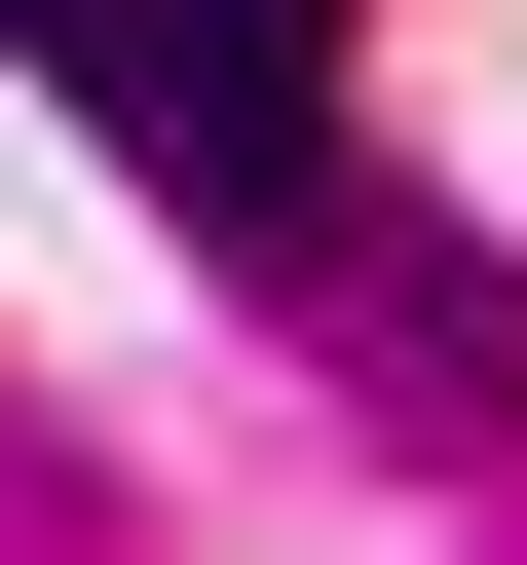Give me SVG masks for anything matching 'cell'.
<instances>
[{"label":"cell","instance_id":"6da1fadb","mask_svg":"<svg viewBox=\"0 0 527 565\" xmlns=\"http://www.w3.org/2000/svg\"><path fill=\"white\" fill-rule=\"evenodd\" d=\"M0 39H39L226 264H340V0H0Z\"/></svg>","mask_w":527,"mask_h":565}]
</instances>
